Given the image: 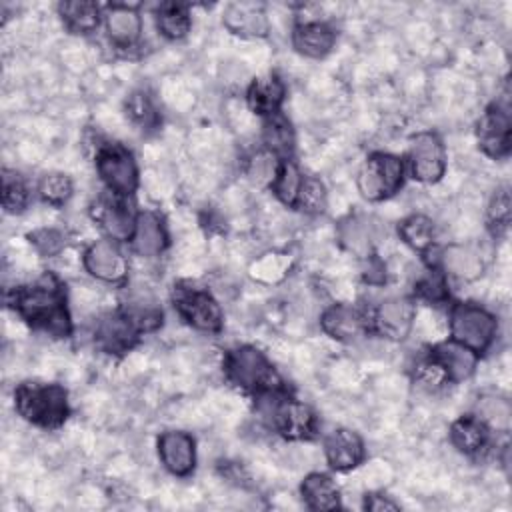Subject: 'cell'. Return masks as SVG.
I'll return each instance as SVG.
<instances>
[{"label": "cell", "mask_w": 512, "mask_h": 512, "mask_svg": "<svg viewBox=\"0 0 512 512\" xmlns=\"http://www.w3.org/2000/svg\"><path fill=\"white\" fill-rule=\"evenodd\" d=\"M300 498L310 510H336L342 506L336 482L324 472H310L304 476L300 484Z\"/></svg>", "instance_id": "cell-26"}, {"label": "cell", "mask_w": 512, "mask_h": 512, "mask_svg": "<svg viewBox=\"0 0 512 512\" xmlns=\"http://www.w3.org/2000/svg\"><path fill=\"white\" fill-rule=\"evenodd\" d=\"M262 142H264V148L274 152L278 158H292L294 130H292L290 122L282 114L264 118Z\"/></svg>", "instance_id": "cell-32"}, {"label": "cell", "mask_w": 512, "mask_h": 512, "mask_svg": "<svg viewBox=\"0 0 512 512\" xmlns=\"http://www.w3.org/2000/svg\"><path fill=\"white\" fill-rule=\"evenodd\" d=\"M28 240L34 246V250L42 256H56L66 246L64 234L56 228H38L28 234Z\"/></svg>", "instance_id": "cell-43"}, {"label": "cell", "mask_w": 512, "mask_h": 512, "mask_svg": "<svg viewBox=\"0 0 512 512\" xmlns=\"http://www.w3.org/2000/svg\"><path fill=\"white\" fill-rule=\"evenodd\" d=\"M510 126V106L506 98L488 106L476 130L480 150L494 160L506 158L510 154Z\"/></svg>", "instance_id": "cell-12"}, {"label": "cell", "mask_w": 512, "mask_h": 512, "mask_svg": "<svg viewBox=\"0 0 512 512\" xmlns=\"http://www.w3.org/2000/svg\"><path fill=\"white\" fill-rule=\"evenodd\" d=\"M256 400L258 410L270 428H274L286 440H310L316 436V412L308 404L286 394V390L262 394Z\"/></svg>", "instance_id": "cell-4"}, {"label": "cell", "mask_w": 512, "mask_h": 512, "mask_svg": "<svg viewBox=\"0 0 512 512\" xmlns=\"http://www.w3.org/2000/svg\"><path fill=\"white\" fill-rule=\"evenodd\" d=\"M440 268L446 276H452L462 282H474L484 274V258L480 250L470 244H448L438 250L436 262L432 264Z\"/></svg>", "instance_id": "cell-17"}, {"label": "cell", "mask_w": 512, "mask_h": 512, "mask_svg": "<svg viewBox=\"0 0 512 512\" xmlns=\"http://www.w3.org/2000/svg\"><path fill=\"white\" fill-rule=\"evenodd\" d=\"M96 172L112 196L128 198L138 190V164L122 144H102L98 148Z\"/></svg>", "instance_id": "cell-8"}, {"label": "cell", "mask_w": 512, "mask_h": 512, "mask_svg": "<svg viewBox=\"0 0 512 512\" xmlns=\"http://www.w3.org/2000/svg\"><path fill=\"white\" fill-rule=\"evenodd\" d=\"M488 226L494 234H500L510 224V192L508 188H498L494 196L490 198L488 210H486Z\"/></svg>", "instance_id": "cell-42"}, {"label": "cell", "mask_w": 512, "mask_h": 512, "mask_svg": "<svg viewBox=\"0 0 512 512\" xmlns=\"http://www.w3.org/2000/svg\"><path fill=\"white\" fill-rule=\"evenodd\" d=\"M302 180H304V174L302 170L298 168V164L292 160V158H282L280 162V168H278V174L270 186L272 194L288 208H294L296 204V198H298V192H300V186H302Z\"/></svg>", "instance_id": "cell-34"}, {"label": "cell", "mask_w": 512, "mask_h": 512, "mask_svg": "<svg viewBox=\"0 0 512 512\" xmlns=\"http://www.w3.org/2000/svg\"><path fill=\"white\" fill-rule=\"evenodd\" d=\"M476 418H480L490 432H502L506 434L512 424V406L510 400L500 394H486L478 398L476 404Z\"/></svg>", "instance_id": "cell-31"}, {"label": "cell", "mask_w": 512, "mask_h": 512, "mask_svg": "<svg viewBox=\"0 0 512 512\" xmlns=\"http://www.w3.org/2000/svg\"><path fill=\"white\" fill-rule=\"evenodd\" d=\"M336 44V30L318 18L300 20L292 28V46L298 54L320 60L332 52Z\"/></svg>", "instance_id": "cell-20"}, {"label": "cell", "mask_w": 512, "mask_h": 512, "mask_svg": "<svg viewBox=\"0 0 512 512\" xmlns=\"http://www.w3.org/2000/svg\"><path fill=\"white\" fill-rule=\"evenodd\" d=\"M6 302L34 330L52 338H68L72 334L66 290L54 274H44L36 282L12 288Z\"/></svg>", "instance_id": "cell-1"}, {"label": "cell", "mask_w": 512, "mask_h": 512, "mask_svg": "<svg viewBox=\"0 0 512 512\" xmlns=\"http://www.w3.org/2000/svg\"><path fill=\"white\" fill-rule=\"evenodd\" d=\"M158 458L162 466L178 478H186L196 468V440L184 430H168L158 436Z\"/></svg>", "instance_id": "cell-15"}, {"label": "cell", "mask_w": 512, "mask_h": 512, "mask_svg": "<svg viewBox=\"0 0 512 512\" xmlns=\"http://www.w3.org/2000/svg\"><path fill=\"white\" fill-rule=\"evenodd\" d=\"M366 260V268H364V278L370 282V284H382L384 278H386V272H384V264L374 258V256H368L364 258Z\"/></svg>", "instance_id": "cell-46"}, {"label": "cell", "mask_w": 512, "mask_h": 512, "mask_svg": "<svg viewBox=\"0 0 512 512\" xmlns=\"http://www.w3.org/2000/svg\"><path fill=\"white\" fill-rule=\"evenodd\" d=\"M104 26H106L108 40L120 50H130L140 42L142 16L136 6H130V4L106 6Z\"/></svg>", "instance_id": "cell-19"}, {"label": "cell", "mask_w": 512, "mask_h": 512, "mask_svg": "<svg viewBox=\"0 0 512 512\" xmlns=\"http://www.w3.org/2000/svg\"><path fill=\"white\" fill-rule=\"evenodd\" d=\"M222 24L240 38H266L270 32V20L260 2H230L224 8Z\"/></svg>", "instance_id": "cell-18"}, {"label": "cell", "mask_w": 512, "mask_h": 512, "mask_svg": "<svg viewBox=\"0 0 512 512\" xmlns=\"http://www.w3.org/2000/svg\"><path fill=\"white\" fill-rule=\"evenodd\" d=\"M58 14L62 18V24L72 32V34H92L100 26V6L96 2H84V0H74V2H60L58 4Z\"/></svg>", "instance_id": "cell-28"}, {"label": "cell", "mask_w": 512, "mask_h": 512, "mask_svg": "<svg viewBox=\"0 0 512 512\" xmlns=\"http://www.w3.org/2000/svg\"><path fill=\"white\" fill-rule=\"evenodd\" d=\"M398 236L416 252H426L434 246V222L426 214H410L398 224Z\"/></svg>", "instance_id": "cell-33"}, {"label": "cell", "mask_w": 512, "mask_h": 512, "mask_svg": "<svg viewBox=\"0 0 512 512\" xmlns=\"http://www.w3.org/2000/svg\"><path fill=\"white\" fill-rule=\"evenodd\" d=\"M324 458L336 472H348L366 458V446L358 432L350 428H334L324 438Z\"/></svg>", "instance_id": "cell-16"}, {"label": "cell", "mask_w": 512, "mask_h": 512, "mask_svg": "<svg viewBox=\"0 0 512 512\" xmlns=\"http://www.w3.org/2000/svg\"><path fill=\"white\" fill-rule=\"evenodd\" d=\"M224 376L236 388L252 394L254 398L270 392L284 390V382L268 356L250 344L230 348L224 354Z\"/></svg>", "instance_id": "cell-2"}, {"label": "cell", "mask_w": 512, "mask_h": 512, "mask_svg": "<svg viewBox=\"0 0 512 512\" xmlns=\"http://www.w3.org/2000/svg\"><path fill=\"white\" fill-rule=\"evenodd\" d=\"M450 338L474 350L478 356L486 352L498 332V322L492 312L474 302H456L448 314Z\"/></svg>", "instance_id": "cell-6"}, {"label": "cell", "mask_w": 512, "mask_h": 512, "mask_svg": "<svg viewBox=\"0 0 512 512\" xmlns=\"http://www.w3.org/2000/svg\"><path fill=\"white\" fill-rule=\"evenodd\" d=\"M142 334L154 332L162 324V308L150 292H130L120 306Z\"/></svg>", "instance_id": "cell-29"}, {"label": "cell", "mask_w": 512, "mask_h": 512, "mask_svg": "<svg viewBox=\"0 0 512 512\" xmlns=\"http://www.w3.org/2000/svg\"><path fill=\"white\" fill-rule=\"evenodd\" d=\"M446 162V146L436 132L424 130L410 138L408 170L416 182L436 184L446 172Z\"/></svg>", "instance_id": "cell-9"}, {"label": "cell", "mask_w": 512, "mask_h": 512, "mask_svg": "<svg viewBox=\"0 0 512 512\" xmlns=\"http://www.w3.org/2000/svg\"><path fill=\"white\" fill-rule=\"evenodd\" d=\"M414 380H416L420 386L428 388V390H436V388L448 384V376L444 374L442 366H440L430 354H428L426 358H422V360L416 364V368H414Z\"/></svg>", "instance_id": "cell-44"}, {"label": "cell", "mask_w": 512, "mask_h": 512, "mask_svg": "<svg viewBox=\"0 0 512 512\" xmlns=\"http://www.w3.org/2000/svg\"><path fill=\"white\" fill-rule=\"evenodd\" d=\"M428 354L442 366L448 382L468 380L478 366V354L452 338L434 344Z\"/></svg>", "instance_id": "cell-23"}, {"label": "cell", "mask_w": 512, "mask_h": 512, "mask_svg": "<svg viewBox=\"0 0 512 512\" xmlns=\"http://www.w3.org/2000/svg\"><path fill=\"white\" fill-rule=\"evenodd\" d=\"M282 158H278L274 152L262 148L254 152L246 162V176L254 186H272Z\"/></svg>", "instance_id": "cell-39"}, {"label": "cell", "mask_w": 512, "mask_h": 512, "mask_svg": "<svg viewBox=\"0 0 512 512\" xmlns=\"http://www.w3.org/2000/svg\"><path fill=\"white\" fill-rule=\"evenodd\" d=\"M124 110L126 116L130 118V122L134 126H138L140 130H154L160 124V114L150 98L148 92L144 90H134L130 92V96L124 102Z\"/></svg>", "instance_id": "cell-37"}, {"label": "cell", "mask_w": 512, "mask_h": 512, "mask_svg": "<svg viewBox=\"0 0 512 512\" xmlns=\"http://www.w3.org/2000/svg\"><path fill=\"white\" fill-rule=\"evenodd\" d=\"M416 322V304L408 296H390L378 304L370 318V332L386 340H404Z\"/></svg>", "instance_id": "cell-10"}, {"label": "cell", "mask_w": 512, "mask_h": 512, "mask_svg": "<svg viewBox=\"0 0 512 512\" xmlns=\"http://www.w3.org/2000/svg\"><path fill=\"white\" fill-rule=\"evenodd\" d=\"M94 220L106 232L110 240L116 242H130L134 232L136 214L128 208L124 198H100L94 206Z\"/></svg>", "instance_id": "cell-22"}, {"label": "cell", "mask_w": 512, "mask_h": 512, "mask_svg": "<svg viewBox=\"0 0 512 512\" xmlns=\"http://www.w3.org/2000/svg\"><path fill=\"white\" fill-rule=\"evenodd\" d=\"M36 192L42 202L50 206H64L74 192V182L64 172H46L36 184Z\"/></svg>", "instance_id": "cell-38"}, {"label": "cell", "mask_w": 512, "mask_h": 512, "mask_svg": "<svg viewBox=\"0 0 512 512\" xmlns=\"http://www.w3.org/2000/svg\"><path fill=\"white\" fill-rule=\"evenodd\" d=\"M86 272L106 284H122L128 278V258L116 240L102 238L92 242L82 256Z\"/></svg>", "instance_id": "cell-11"}, {"label": "cell", "mask_w": 512, "mask_h": 512, "mask_svg": "<svg viewBox=\"0 0 512 512\" xmlns=\"http://www.w3.org/2000/svg\"><path fill=\"white\" fill-rule=\"evenodd\" d=\"M156 28L168 40H182L192 28L188 4L164 2L156 10Z\"/></svg>", "instance_id": "cell-30"}, {"label": "cell", "mask_w": 512, "mask_h": 512, "mask_svg": "<svg viewBox=\"0 0 512 512\" xmlns=\"http://www.w3.org/2000/svg\"><path fill=\"white\" fill-rule=\"evenodd\" d=\"M338 240L340 244L360 256V258H368L372 256V224L368 218L358 216V214H350L346 216L340 224H338Z\"/></svg>", "instance_id": "cell-27"}, {"label": "cell", "mask_w": 512, "mask_h": 512, "mask_svg": "<svg viewBox=\"0 0 512 512\" xmlns=\"http://www.w3.org/2000/svg\"><path fill=\"white\" fill-rule=\"evenodd\" d=\"M290 266H292V258L286 252H268L256 258L250 264L248 272L256 282L276 284L286 278V274L290 272Z\"/></svg>", "instance_id": "cell-35"}, {"label": "cell", "mask_w": 512, "mask_h": 512, "mask_svg": "<svg viewBox=\"0 0 512 512\" xmlns=\"http://www.w3.org/2000/svg\"><path fill=\"white\" fill-rule=\"evenodd\" d=\"M320 328L336 342H356L370 332V318L352 304H332L320 316Z\"/></svg>", "instance_id": "cell-14"}, {"label": "cell", "mask_w": 512, "mask_h": 512, "mask_svg": "<svg viewBox=\"0 0 512 512\" xmlns=\"http://www.w3.org/2000/svg\"><path fill=\"white\" fill-rule=\"evenodd\" d=\"M140 336L142 332L122 308L100 316L94 328V342L106 354H124L132 350Z\"/></svg>", "instance_id": "cell-13"}, {"label": "cell", "mask_w": 512, "mask_h": 512, "mask_svg": "<svg viewBox=\"0 0 512 512\" xmlns=\"http://www.w3.org/2000/svg\"><path fill=\"white\" fill-rule=\"evenodd\" d=\"M404 160L390 152L370 154L358 170L356 186L362 198L380 202L394 196L404 184Z\"/></svg>", "instance_id": "cell-7"}, {"label": "cell", "mask_w": 512, "mask_h": 512, "mask_svg": "<svg viewBox=\"0 0 512 512\" xmlns=\"http://www.w3.org/2000/svg\"><path fill=\"white\" fill-rule=\"evenodd\" d=\"M284 98H286V84L278 74H266V76L254 78L246 88L248 108L262 118L280 114Z\"/></svg>", "instance_id": "cell-24"}, {"label": "cell", "mask_w": 512, "mask_h": 512, "mask_svg": "<svg viewBox=\"0 0 512 512\" xmlns=\"http://www.w3.org/2000/svg\"><path fill=\"white\" fill-rule=\"evenodd\" d=\"M326 206H328V192L324 182L316 176H304L294 208H298L304 214L316 216V214H322Z\"/></svg>", "instance_id": "cell-40"}, {"label": "cell", "mask_w": 512, "mask_h": 512, "mask_svg": "<svg viewBox=\"0 0 512 512\" xmlns=\"http://www.w3.org/2000/svg\"><path fill=\"white\" fill-rule=\"evenodd\" d=\"M30 188L16 170H2V208L8 214H20L28 208Z\"/></svg>", "instance_id": "cell-36"}, {"label": "cell", "mask_w": 512, "mask_h": 512, "mask_svg": "<svg viewBox=\"0 0 512 512\" xmlns=\"http://www.w3.org/2000/svg\"><path fill=\"white\" fill-rule=\"evenodd\" d=\"M170 298L178 316L194 330L206 334H216L222 330V306L208 290L182 280L174 284Z\"/></svg>", "instance_id": "cell-5"}, {"label": "cell", "mask_w": 512, "mask_h": 512, "mask_svg": "<svg viewBox=\"0 0 512 512\" xmlns=\"http://www.w3.org/2000/svg\"><path fill=\"white\" fill-rule=\"evenodd\" d=\"M14 408L20 418L44 430L60 428L70 414L66 388L42 382L18 384L14 388Z\"/></svg>", "instance_id": "cell-3"}, {"label": "cell", "mask_w": 512, "mask_h": 512, "mask_svg": "<svg viewBox=\"0 0 512 512\" xmlns=\"http://www.w3.org/2000/svg\"><path fill=\"white\" fill-rule=\"evenodd\" d=\"M130 244L138 256H144V258L160 256L168 248V230L162 216L154 210L136 212Z\"/></svg>", "instance_id": "cell-21"}, {"label": "cell", "mask_w": 512, "mask_h": 512, "mask_svg": "<svg viewBox=\"0 0 512 512\" xmlns=\"http://www.w3.org/2000/svg\"><path fill=\"white\" fill-rule=\"evenodd\" d=\"M364 508L372 512H384V510H400V504L386 492L378 490V492H368L364 496Z\"/></svg>", "instance_id": "cell-45"}, {"label": "cell", "mask_w": 512, "mask_h": 512, "mask_svg": "<svg viewBox=\"0 0 512 512\" xmlns=\"http://www.w3.org/2000/svg\"><path fill=\"white\" fill-rule=\"evenodd\" d=\"M416 294L428 302L440 304L444 300H448V282H446V274L436 268L430 266V270L416 282Z\"/></svg>", "instance_id": "cell-41"}, {"label": "cell", "mask_w": 512, "mask_h": 512, "mask_svg": "<svg viewBox=\"0 0 512 512\" xmlns=\"http://www.w3.org/2000/svg\"><path fill=\"white\" fill-rule=\"evenodd\" d=\"M448 438H450V444H452L460 454L470 456V458L480 456V454L486 452L488 446H490V430H488V426H486L480 418H476L474 414H466V416L456 418V420L450 424Z\"/></svg>", "instance_id": "cell-25"}]
</instances>
